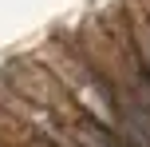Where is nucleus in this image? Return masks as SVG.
Returning <instances> with one entry per match:
<instances>
[{"label": "nucleus", "instance_id": "f257e3e1", "mask_svg": "<svg viewBox=\"0 0 150 147\" xmlns=\"http://www.w3.org/2000/svg\"><path fill=\"white\" fill-rule=\"evenodd\" d=\"M134 36H138V52H142V64L150 72V20H138L134 24Z\"/></svg>", "mask_w": 150, "mask_h": 147}]
</instances>
